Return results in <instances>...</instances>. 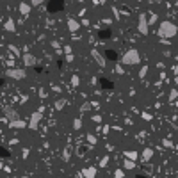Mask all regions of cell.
I'll return each instance as SVG.
<instances>
[{"instance_id": "cell-1", "label": "cell", "mask_w": 178, "mask_h": 178, "mask_svg": "<svg viewBox=\"0 0 178 178\" xmlns=\"http://www.w3.org/2000/svg\"><path fill=\"white\" fill-rule=\"evenodd\" d=\"M178 34V27L173 21H162L158 25V36L162 39H169V38H175Z\"/></svg>"}, {"instance_id": "cell-2", "label": "cell", "mask_w": 178, "mask_h": 178, "mask_svg": "<svg viewBox=\"0 0 178 178\" xmlns=\"http://www.w3.org/2000/svg\"><path fill=\"white\" fill-rule=\"evenodd\" d=\"M141 63V53L137 52L136 48H130L121 55V64L123 66H137Z\"/></svg>"}, {"instance_id": "cell-3", "label": "cell", "mask_w": 178, "mask_h": 178, "mask_svg": "<svg viewBox=\"0 0 178 178\" xmlns=\"http://www.w3.org/2000/svg\"><path fill=\"white\" fill-rule=\"evenodd\" d=\"M5 77L11 80H23V78H27V70L25 68H9V70H5Z\"/></svg>"}, {"instance_id": "cell-4", "label": "cell", "mask_w": 178, "mask_h": 178, "mask_svg": "<svg viewBox=\"0 0 178 178\" xmlns=\"http://www.w3.org/2000/svg\"><path fill=\"white\" fill-rule=\"evenodd\" d=\"M137 31L141 32L143 36H146L150 32V23H148V16L146 14H139V21H137Z\"/></svg>"}, {"instance_id": "cell-5", "label": "cell", "mask_w": 178, "mask_h": 178, "mask_svg": "<svg viewBox=\"0 0 178 178\" xmlns=\"http://www.w3.org/2000/svg\"><path fill=\"white\" fill-rule=\"evenodd\" d=\"M21 63H23V68H34L36 64H38V59H36V55H32V53H23L21 55Z\"/></svg>"}, {"instance_id": "cell-6", "label": "cell", "mask_w": 178, "mask_h": 178, "mask_svg": "<svg viewBox=\"0 0 178 178\" xmlns=\"http://www.w3.org/2000/svg\"><path fill=\"white\" fill-rule=\"evenodd\" d=\"M41 119H43V107L38 111V112H34V114L31 116V121H29V125H27V126L34 130V128H38V125H39V121H41Z\"/></svg>"}, {"instance_id": "cell-7", "label": "cell", "mask_w": 178, "mask_h": 178, "mask_svg": "<svg viewBox=\"0 0 178 178\" xmlns=\"http://www.w3.org/2000/svg\"><path fill=\"white\" fill-rule=\"evenodd\" d=\"M91 55H93V59L96 61V64H98L100 68H105V66H107V61H105V57H104V55H102L100 52H98V50H93V52H91Z\"/></svg>"}, {"instance_id": "cell-8", "label": "cell", "mask_w": 178, "mask_h": 178, "mask_svg": "<svg viewBox=\"0 0 178 178\" xmlns=\"http://www.w3.org/2000/svg\"><path fill=\"white\" fill-rule=\"evenodd\" d=\"M4 114H5V118H7L9 121H16V119H20L18 112H16L13 107H5V109H4Z\"/></svg>"}, {"instance_id": "cell-9", "label": "cell", "mask_w": 178, "mask_h": 178, "mask_svg": "<svg viewBox=\"0 0 178 178\" xmlns=\"http://www.w3.org/2000/svg\"><path fill=\"white\" fill-rule=\"evenodd\" d=\"M96 175H98V169L94 168V166H89V168L82 169V176L84 178H96Z\"/></svg>"}, {"instance_id": "cell-10", "label": "cell", "mask_w": 178, "mask_h": 178, "mask_svg": "<svg viewBox=\"0 0 178 178\" xmlns=\"http://www.w3.org/2000/svg\"><path fill=\"white\" fill-rule=\"evenodd\" d=\"M68 29H70V32H77L80 29V23L77 20H73V18H70V20H68Z\"/></svg>"}, {"instance_id": "cell-11", "label": "cell", "mask_w": 178, "mask_h": 178, "mask_svg": "<svg viewBox=\"0 0 178 178\" xmlns=\"http://www.w3.org/2000/svg\"><path fill=\"white\" fill-rule=\"evenodd\" d=\"M25 121L23 119H16V121H9V128H25Z\"/></svg>"}, {"instance_id": "cell-12", "label": "cell", "mask_w": 178, "mask_h": 178, "mask_svg": "<svg viewBox=\"0 0 178 178\" xmlns=\"http://www.w3.org/2000/svg\"><path fill=\"white\" fill-rule=\"evenodd\" d=\"M123 169H126V171H130V169H136V160L125 158V160H123Z\"/></svg>"}, {"instance_id": "cell-13", "label": "cell", "mask_w": 178, "mask_h": 178, "mask_svg": "<svg viewBox=\"0 0 178 178\" xmlns=\"http://www.w3.org/2000/svg\"><path fill=\"white\" fill-rule=\"evenodd\" d=\"M4 29H5L7 32H14V31H16V27H14V21H13V18H9V20L4 23Z\"/></svg>"}, {"instance_id": "cell-14", "label": "cell", "mask_w": 178, "mask_h": 178, "mask_svg": "<svg viewBox=\"0 0 178 178\" xmlns=\"http://www.w3.org/2000/svg\"><path fill=\"white\" fill-rule=\"evenodd\" d=\"M53 107H55V111H63L64 107H66V100H64V98H59V100H55Z\"/></svg>"}, {"instance_id": "cell-15", "label": "cell", "mask_w": 178, "mask_h": 178, "mask_svg": "<svg viewBox=\"0 0 178 178\" xmlns=\"http://www.w3.org/2000/svg\"><path fill=\"white\" fill-rule=\"evenodd\" d=\"M20 13L23 16H27V14L31 13V5H29V4H20Z\"/></svg>"}, {"instance_id": "cell-16", "label": "cell", "mask_w": 178, "mask_h": 178, "mask_svg": "<svg viewBox=\"0 0 178 178\" xmlns=\"http://www.w3.org/2000/svg\"><path fill=\"white\" fill-rule=\"evenodd\" d=\"M151 157H153V150H151V148L143 150V158H144V160H150Z\"/></svg>"}, {"instance_id": "cell-17", "label": "cell", "mask_w": 178, "mask_h": 178, "mask_svg": "<svg viewBox=\"0 0 178 178\" xmlns=\"http://www.w3.org/2000/svg\"><path fill=\"white\" fill-rule=\"evenodd\" d=\"M137 151H132V150H128V151H125V158H130V160H137Z\"/></svg>"}, {"instance_id": "cell-18", "label": "cell", "mask_w": 178, "mask_h": 178, "mask_svg": "<svg viewBox=\"0 0 178 178\" xmlns=\"http://www.w3.org/2000/svg\"><path fill=\"white\" fill-rule=\"evenodd\" d=\"M91 107H93V104H91V102H84V104L80 105V112H87Z\"/></svg>"}, {"instance_id": "cell-19", "label": "cell", "mask_w": 178, "mask_h": 178, "mask_svg": "<svg viewBox=\"0 0 178 178\" xmlns=\"http://www.w3.org/2000/svg\"><path fill=\"white\" fill-rule=\"evenodd\" d=\"M70 151H71L70 148H66V150H64V153H63V160H64V162H68V160H70V155H71Z\"/></svg>"}, {"instance_id": "cell-20", "label": "cell", "mask_w": 178, "mask_h": 178, "mask_svg": "<svg viewBox=\"0 0 178 178\" xmlns=\"http://www.w3.org/2000/svg\"><path fill=\"white\" fill-rule=\"evenodd\" d=\"M107 164H109V157L105 155V157H102V158H100V164H98V166H100V168H105Z\"/></svg>"}, {"instance_id": "cell-21", "label": "cell", "mask_w": 178, "mask_h": 178, "mask_svg": "<svg viewBox=\"0 0 178 178\" xmlns=\"http://www.w3.org/2000/svg\"><path fill=\"white\" fill-rule=\"evenodd\" d=\"M146 73H148V66H143V68H141V71H139V78H144Z\"/></svg>"}, {"instance_id": "cell-22", "label": "cell", "mask_w": 178, "mask_h": 178, "mask_svg": "<svg viewBox=\"0 0 178 178\" xmlns=\"http://www.w3.org/2000/svg\"><path fill=\"white\" fill-rule=\"evenodd\" d=\"M114 176L116 178H125V171H123V169H116V171H114Z\"/></svg>"}, {"instance_id": "cell-23", "label": "cell", "mask_w": 178, "mask_h": 178, "mask_svg": "<svg viewBox=\"0 0 178 178\" xmlns=\"http://www.w3.org/2000/svg\"><path fill=\"white\" fill-rule=\"evenodd\" d=\"M78 84H80V78H78L77 75H73V77H71V85H73V87H77Z\"/></svg>"}, {"instance_id": "cell-24", "label": "cell", "mask_w": 178, "mask_h": 178, "mask_svg": "<svg viewBox=\"0 0 178 178\" xmlns=\"http://www.w3.org/2000/svg\"><path fill=\"white\" fill-rule=\"evenodd\" d=\"M176 96H178L176 89H171V93H169V100H171V102H175V100H176Z\"/></svg>"}, {"instance_id": "cell-25", "label": "cell", "mask_w": 178, "mask_h": 178, "mask_svg": "<svg viewBox=\"0 0 178 178\" xmlns=\"http://www.w3.org/2000/svg\"><path fill=\"white\" fill-rule=\"evenodd\" d=\"M7 48H9L11 52L14 53V55H16V57H20V52H18V48H16V46H14V45H9V46H7Z\"/></svg>"}, {"instance_id": "cell-26", "label": "cell", "mask_w": 178, "mask_h": 178, "mask_svg": "<svg viewBox=\"0 0 178 178\" xmlns=\"http://www.w3.org/2000/svg\"><path fill=\"white\" fill-rule=\"evenodd\" d=\"M73 128H75V130L82 128V121H80V119H75V121H73Z\"/></svg>"}, {"instance_id": "cell-27", "label": "cell", "mask_w": 178, "mask_h": 178, "mask_svg": "<svg viewBox=\"0 0 178 178\" xmlns=\"http://www.w3.org/2000/svg\"><path fill=\"white\" fill-rule=\"evenodd\" d=\"M155 21H157V14H150V18H148V23H150V25H153Z\"/></svg>"}, {"instance_id": "cell-28", "label": "cell", "mask_w": 178, "mask_h": 178, "mask_svg": "<svg viewBox=\"0 0 178 178\" xmlns=\"http://www.w3.org/2000/svg\"><path fill=\"white\" fill-rule=\"evenodd\" d=\"M143 119H146V121H151V119H153V116L150 114V112H143Z\"/></svg>"}, {"instance_id": "cell-29", "label": "cell", "mask_w": 178, "mask_h": 178, "mask_svg": "<svg viewBox=\"0 0 178 178\" xmlns=\"http://www.w3.org/2000/svg\"><path fill=\"white\" fill-rule=\"evenodd\" d=\"M162 144H164L166 148H173V143H171L169 139H164V141H162Z\"/></svg>"}, {"instance_id": "cell-30", "label": "cell", "mask_w": 178, "mask_h": 178, "mask_svg": "<svg viewBox=\"0 0 178 178\" xmlns=\"http://www.w3.org/2000/svg\"><path fill=\"white\" fill-rule=\"evenodd\" d=\"M43 2H45V0H31V4H32V5H41Z\"/></svg>"}, {"instance_id": "cell-31", "label": "cell", "mask_w": 178, "mask_h": 178, "mask_svg": "<svg viewBox=\"0 0 178 178\" xmlns=\"http://www.w3.org/2000/svg\"><path fill=\"white\" fill-rule=\"evenodd\" d=\"M93 121H96V123H100V121H102V116H93Z\"/></svg>"}, {"instance_id": "cell-32", "label": "cell", "mask_w": 178, "mask_h": 178, "mask_svg": "<svg viewBox=\"0 0 178 178\" xmlns=\"http://www.w3.org/2000/svg\"><path fill=\"white\" fill-rule=\"evenodd\" d=\"M87 141H89V143H93V144H94V143H96V139H94V137H91V136L87 137Z\"/></svg>"}, {"instance_id": "cell-33", "label": "cell", "mask_w": 178, "mask_h": 178, "mask_svg": "<svg viewBox=\"0 0 178 178\" xmlns=\"http://www.w3.org/2000/svg\"><path fill=\"white\" fill-rule=\"evenodd\" d=\"M173 71H175V75H178V64L176 66H173Z\"/></svg>"}, {"instance_id": "cell-34", "label": "cell", "mask_w": 178, "mask_h": 178, "mask_svg": "<svg viewBox=\"0 0 178 178\" xmlns=\"http://www.w3.org/2000/svg\"><path fill=\"white\" fill-rule=\"evenodd\" d=\"M105 2H107V0H98V4H105Z\"/></svg>"}]
</instances>
